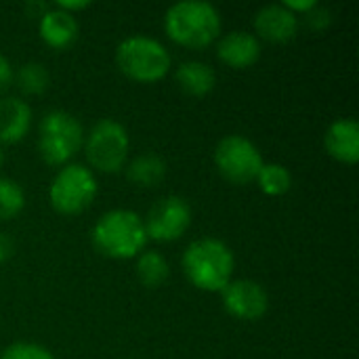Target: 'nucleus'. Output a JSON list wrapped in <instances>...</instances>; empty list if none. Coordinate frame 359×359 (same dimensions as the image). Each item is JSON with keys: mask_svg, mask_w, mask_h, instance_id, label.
Masks as SVG:
<instances>
[{"mask_svg": "<svg viewBox=\"0 0 359 359\" xmlns=\"http://www.w3.org/2000/svg\"><path fill=\"white\" fill-rule=\"evenodd\" d=\"M93 246L99 255L126 261L137 259L147 244L143 219L128 208H116L101 215L90 231Z\"/></svg>", "mask_w": 359, "mask_h": 359, "instance_id": "3", "label": "nucleus"}, {"mask_svg": "<svg viewBox=\"0 0 359 359\" xmlns=\"http://www.w3.org/2000/svg\"><path fill=\"white\" fill-rule=\"evenodd\" d=\"M217 57L231 69H248L261 59V42L250 32H229L219 38Z\"/></svg>", "mask_w": 359, "mask_h": 359, "instance_id": "12", "label": "nucleus"}, {"mask_svg": "<svg viewBox=\"0 0 359 359\" xmlns=\"http://www.w3.org/2000/svg\"><path fill=\"white\" fill-rule=\"evenodd\" d=\"M221 13L215 4L204 0H181L168 6L164 15L166 36L185 48H208L221 36Z\"/></svg>", "mask_w": 359, "mask_h": 359, "instance_id": "1", "label": "nucleus"}, {"mask_svg": "<svg viewBox=\"0 0 359 359\" xmlns=\"http://www.w3.org/2000/svg\"><path fill=\"white\" fill-rule=\"evenodd\" d=\"M187 282L202 292H221L233 276L236 257L219 238H202L191 242L181 259Z\"/></svg>", "mask_w": 359, "mask_h": 359, "instance_id": "2", "label": "nucleus"}, {"mask_svg": "<svg viewBox=\"0 0 359 359\" xmlns=\"http://www.w3.org/2000/svg\"><path fill=\"white\" fill-rule=\"evenodd\" d=\"M221 294L225 311L242 322H257L269 309V294L255 280H231Z\"/></svg>", "mask_w": 359, "mask_h": 359, "instance_id": "10", "label": "nucleus"}, {"mask_svg": "<svg viewBox=\"0 0 359 359\" xmlns=\"http://www.w3.org/2000/svg\"><path fill=\"white\" fill-rule=\"evenodd\" d=\"M135 273H137V280L145 288H160L170 276V265L160 252L147 250L137 257Z\"/></svg>", "mask_w": 359, "mask_h": 359, "instance_id": "18", "label": "nucleus"}, {"mask_svg": "<svg viewBox=\"0 0 359 359\" xmlns=\"http://www.w3.org/2000/svg\"><path fill=\"white\" fill-rule=\"evenodd\" d=\"M126 177L137 187H156L166 177V162L156 154H141L126 166Z\"/></svg>", "mask_w": 359, "mask_h": 359, "instance_id": "17", "label": "nucleus"}, {"mask_svg": "<svg viewBox=\"0 0 359 359\" xmlns=\"http://www.w3.org/2000/svg\"><path fill=\"white\" fill-rule=\"evenodd\" d=\"M84 145V128L63 109L44 114L38 126V154L48 166H65Z\"/></svg>", "mask_w": 359, "mask_h": 359, "instance_id": "5", "label": "nucleus"}, {"mask_svg": "<svg viewBox=\"0 0 359 359\" xmlns=\"http://www.w3.org/2000/svg\"><path fill=\"white\" fill-rule=\"evenodd\" d=\"M99 183L90 168L82 164H65L53 177L48 187V202L55 212L74 217L84 212L97 198Z\"/></svg>", "mask_w": 359, "mask_h": 359, "instance_id": "6", "label": "nucleus"}, {"mask_svg": "<svg viewBox=\"0 0 359 359\" xmlns=\"http://www.w3.org/2000/svg\"><path fill=\"white\" fill-rule=\"evenodd\" d=\"M13 252H15V244H13V240H11L6 233H2V231H0V265H2V263H6V261L13 257Z\"/></svg>", "mask_w": 359, "mask_h": 359, "instance_id": "27", "label": "nucleus"}, {"mask_svg": "<svg viewBox=\"0 0 359 359\" xmlns=\"http://www.w3.org/2000/svg\"><path fill=\"white\" fill-rule=\"evenodd\" d=\"M13 65H11V61L0 53V93H4L8 86H11V82H13Z\"/></svg>", "mask_w": 359, "mask_h": 359, "instance_id": "24", "label": "nucleus"}, {"mask_svg": "<svg viewBox=\"0 0 359 359\" xmlns=\"http://www.w3.org/2000/svg\"><path fill=\"white\" fill-rule=\"evenodd\" d=\"M118 69L133 82L154 84L172 67V57L168 48L149 36H130L122 40L116 48Z\"/></svg>", "mask_w": 359, "mask_h": 359, "instance_id": "4", "label": "nucleus"}, {"mask_svg": "<svg viewBox=\"0 0 359 359\" xmlns=\"http://www.w3.org/2000/svg\"><path fill=\"white\" fill-rule=\"evenodd\" d=\"M255 36L271 44H286L297 38L301 19L284 4H267L255 15Z\"/></svg>", "mask_w": 359, "mask_h": 359, "instance_id": "11", "label": "nucleus"}, {"mask_svg": "<svg viewBox=\"0 0 359 359\" xmlns=\"http://www.w3.org/2000/svg\"><path fill=\"white\" fill-rule=\"evenodd\" d=\"M13 80H15L17 88H19L23 95H29V97H36V95L46 93V88H48V84H50L48 69H46L42 63H38V61L23 63V65L13 74Z\"/></svg>", "mask_w": 359, "mask_h": 359, "instance_id": "19", "label": "nucleus"}, {"mask_svg": "<svg viewBox=\"0 0 359 359\" xmlns=\"http://www.w3.org/2000/svg\"><path fill=\"white\" fill-rule=\"evenodd\" d=\"M288 11H292L294 15H299V13H303V15H307L318 2L316 0H286V2H282Z\"/></svg>", "mask_w": 359, "mask_h": 359, "instance_id": "26", "label": "nucleus"}, {"mask_svg": "<svg viewBox=\"0 0 359 359\" xmlns=\"http://www.w3.org/2000/svg\"><path fill=\"white\" fill-rule=\"evenodd\" d=\"M23 8H25V13H27L29 17H34V19H40V17H42V15H44V13L50 8V6H46L44 2H38V0H34V2H27Z\"/></svg>", "mask_w": 359, "mask_h": 359, "instance_id": "28", "label": "nucleus"}, {"mask_svg": "<svg viewBox=\"0 0 359 359\" xmlns=\"http://www.w3.org/2000/svg\"><path fill=\"white\" fill-rule=\"evenodd\" d=\"M25 206V194L21 185L8 177H0V221L15 219Z\"/></svg>", "mask_w": 359, "mask_h": 359, "instance_id": "21", "label": "nucleus"}, {"mask_svg": "<svg viewBox=\"0 0 359 359\" xmlns=\"http://www.w3.org/2000/svg\"><path fill=\"white\" fill-rule=\"evenodd\" d=\"M143 225L147 240L162 244L175 242L183 238L191 225V206L181 196H164L149 208Z\"/></svg>", "mask_w": 359, "mask_h": 359, "instance_id": "9", "label": "nucleus"}, {"mask_svg": "<svg viewBox=\"0 0 359 359\" xmlns=\"http://www.w3.org/2000/svg\"><path fill=\"white\" fill-rule=\"evenodd\" d=\"M84 156L88 164L107 175H116L126 166L130 139L124 124L114 118L99 120L88 135H84Z\"/></svg>", "mask_w": 359, "mask_h": 359, "instance_id": "7", "label": "nucleus"}, {"mask_svg": "<svg viewBox=\"0 0 359 359\" xmlns=\"http://www.w3.org/2000/svg\"><path fill=\"white\" fill-rule=\"evenodd\" d=\"M330 21H332L330 11H328V8H324V6H320V4H316V6L305 15V23H307V27H311L313 32H322V29H326V27L330 25Z\"/></svg>", "mask_w": 359, "mask_h": 359, "instance_id": "23", "label": "nucleus"}, {"mask_svg": "<svg viewBox=\"0 0 359 359\" xmlns=\"http://www.w3.org/2000/svg\"><path fill=\"white\" fill-rule=\"evenodd\" d=\"M263 164L259 147L242 135H227L215 147V166L231 185H248L257 181Z\"/></svg>", "mask_w": 359, "mask_h": 359, "instance_id": "8", "label": "nucleus"}, {"mask_svg": "<svg viewBox=\"0 0 359 359\" xmlns=\"http://www.w3.org/2000/svg\"><path fill=\"white\" fill-rule=\"evenodd\" d=\"M88 6H90V2H86V0H59V2H55V8H61V11L69 13V15L78 13V11H84Z\"/></svg>", "mask_w": 359, "mask_h": 359, "instance_id": "25", "label": "nucleus"}, {"mask_svg": "<svg viewBox=\"0 0 359 359\" xmlns=\"http://www.w3.org/2000/svg\"><path fill=\"white\" fill-rule=\"evenodd\" d=\"M4 160H6V156H4V149L0 147V168H2V164H4Z\"/></svg>", "mask_w": 359, "mask_h": 359, "instance_id": "29", "label": "nucleus"}, {"mask_svg": "<svg viewBox=\"0 0 359 359\" xmlns=\"http://www.w3.org/2000/svg\"><path fill=\"white\" fill-rule=\"evenodd\" d=\"M0 359H55L53 353L36 343H13L8 345L2 353Z\"/></svg>", "mask_w": 359, "mask_h": 359, "instance_id": "22", "label": "nucleus"}, {"mask_svg": "<svg viewBox=\"0 0 359 359\" xmlns=\"http://www.w3.org/2000/svg\"><path fill=\"white\" fill-rule=\"evenodd\" d=\"M38 32L46 46L55 50H65L78 38V21L74 15L53 6L38 19Z\"/></svg>", "mask_w": 359, "mask_h": 359, "instance_id": "14", "label": "nucleus"}, {"mask_svg": "<svg viewBox=\"0 0 359 359\" xmlns=\"http://www.w3.org/2000/svg\"><path fill=\"white\" fill-rule=\"evenodd\" d=\"M324 147L330 158L341 164H355L359 160V124L351 118L332 122L324 135Z\"/></svg>", "mask_w": 359, "mask_h": 359, "instance_id": "13", "label": "nucleus"}, {"mask_svg": "<svg viewBox=\"0 0 359 359\" xmlns=\"http://www.w3.org/2000/svg\"><path fill=\"white\" fill-rule=\"evenodd\" d=\"M32 128V107L19 97L0 99V143L15 145Z\"/></svg>", "mask_w": 359, "mask_h": 359, "instance_id": "15", "label": "nucleus"}, {"mask_svg": "<svg viewBox=\"0 0 359 359\" xmlns=\"http://www.w3.org/2000/svg\"><path fill=\"white\" fill-rule=\"evenodd\" d=\"M175 80L179 88L189 97H206L217 84L215 69L204 61H185L177 67Z\"/></svg>", "mask_w": 359, "mask_h": 359, "instance_id": "16", "label": "nucleus"}, {"mask_svg": "<svg viewBox=\"0 0 359 359\" xmlns=\"http://www.w3.org/2000/svg\"><path fill=\"white\" fill-rule=\"evenodd\" d=\"M257 183H259V189L265 194V196H284L290 191L292 187V175L290 170L284 166V164H263V168L259 170L257 175Z\"/></svg>", "mask_w": 359, "mask_h": 359, "instance_id": "20", "label": "nucleus"}]
</instances>
